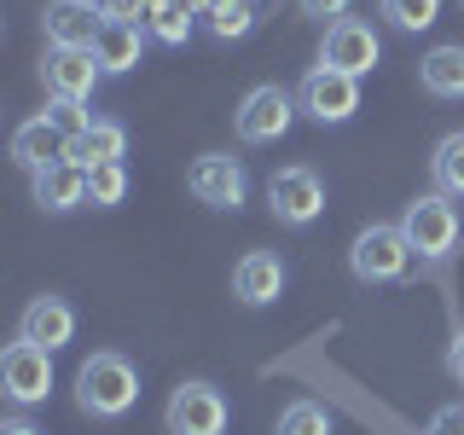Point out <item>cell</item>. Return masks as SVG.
Returning a JSON list of instances; mask_svg holds the SVG:
<instances>
[{
    "instance_id": "7",
    "label": "cell",
    "mask_w": 464,
    "mask_h": 435,
    "mask_svg": "<svg viewBox=\"0 0 464 435\" xmlns=\"http://www.w3.org/2000/svg\"><path fill=\"white\" fill-rule=\"evenodd\" d=\"M163 430L169 435H221L227 430V395L215 383H203V377L180 383L163 406Z\"/></svg>"
},
{
    "instance_id": "22",
    "label": "cell",
    "mask_w": 464,
    "mask_h": 435,
    "mask_svg": "<svg viewBox=\"0 0 464 435\" xmlns=\"http://www.w3.org/2000/svg\"><path fill=\"white\" fill-rule=\"evenodd\" d=\"M256 0H215L209 12H203V29H209L215 41H244L256 29Z\"/></svg>"
},
{
    "instance_id": "24",
    "label": "cell",
    "mask_w": 464,
    "mask_h": 435,
    "mask_svg": "<svg viewBox=\"0 0 464 435\" xmlns=\"http://www.w3.org/2000/svg\"><path fill=\"white\" fill-rule=\"evenodd\" d=\"M273 435H331V412L319 401H290L279 412V424H273Z\"/></svg>"
},
{
    "instance_id": "1",
    "label": "cell",
    "mask_w": 464,
    "mask_h": 435,
    "mask_svg": "<svg viewBox=\"0 0 464 435\" xmlns=\"http://www.w3.org/2000/svg\"><path fill=\"white\" fill-rule=\"evenodd\" d=\"M140 401V366L116 348H99L76 366V406L87 418H128Z\"/></svg>"
},
{
    "instance_id": "13",
    "label": "cell",
    "mask_w": 464,
    "mask_h": 435,
    "mask_svg": "<svg viewBox=\"0 0 464 435\" xmlns=\"http://www.w3.org/2000/svg\"><path fill=\"white\" fill-rule=\"evenodd\" d=\"M285 261L273 256V250H250V256H238V267H232V296L244 302V308H267V302H279L285 296Z\"/></svg>"
},
{
    "instance_id": "17",
    "label": "cell",
    "mask_w": 464,
    "mask_h": 435,
    "mask_svg": "<svg viewBox=\"0 0 464 435\" xmlns=\"http://www.w3.org/2000/svg\"><path fill=\"white\" fill-rule=\"evenodd\" d=\"M93 58H99L105 76H128L134 64H145V24H105Z\"/></svg>"
},
{
    "instance_id": "5",
    "label": "cell",
    "mask_w": 464,
    "mask_h": 435,
    "mask_svg": "<svg viewBox=\"0 0 464 435\" xmlns=\"http://www.w3.org/2000/svg\"><path fill=\"white\" fill-rule=\"evenodd\" d=\"M296 111H302L296 93H285L279 82H267V87H250V93H244V105L232 111V128H238L244 145H273V140L290 134Z\"/></svg>"
},
{
    "instance_id": "3",
    "label": "cell",
    "mask_w": 464,
    "mask_h": 435,
    "mask_svg": "<svg viewBox=\"0 0 464 435\" xmlns=\"http://www.w3.org/2000/svg\"><path fill=\"white\" fill-rule=\"evenodd\" d=\"M406 267H412V244H406L401 221H372L360 232L354 244H348V273H354L360 285H395L406 279Z\"/></svg>"
},
{
    "instance_id": "6",
    "label": "cell",
    "mask_w": 464,
    "mask_h": 435,
    "mask_svg": "<svg viewBox=\"0 0 464 435\" xmlns=\"http://www.w3.org/2000/svg\"><path fill=\"white\" fill-rule=\"evenodd\" d=\"M319 64L325 70H343V76H372L377 64H383V41H377V29L366 18H337L325 24V41H319Z\"/></svg>"
},
{
    "instance_id": "27",
    "label": "cell",
    "mask_w": 464,
    "mask_h": 435,
    "mask_svg": "<svg viewBox=\"0 0 464 435\" xmlns=\"http://www.w3.org/2000/svg\"><path fill=\"white\" fill-rule=\"evenodd\" d=\"M424 435H464V401H447L441 412L430 418V430Z\"/></svg>"
},
{
    "instance_id": "14",
    "label": "cell",
    "mask_w": 464,
    "mask_h": 435,
    "mask_svg": "<svg viewBox=\"0 0 464 435\" xmlns=\"http://www.w3.org/2000/svg\"><path fill=\"white\" fill-rule=\"evenodd\" d=\"M64 157H70V134L53 122L47 111L29 116L18 134H12V163L29 169V174H35V169H53V163H64Z\"/></svg>"
},
{
    "instance_id": "12",
    "label": "cell",
    "mask_w": 464,
    "mask_h": 435,
    "mask_svg": "<svg viewBox=\"0 0 464 435\" xmlns=\"http://www.w3.org/2000/svg\"><path fill=\"white\" fill-rule=\"evenodd\" d=\"M18 337L24 343H35V348H47V354H58L70 337H76V308H70L64 296H29V308L18 319Z\"/></svg>"
},
{
    "instance_id": "16",
    "label": "cell",
    "mask_w": 464,
    "mask_h": 435,
    "mask_svg": "<svg viewBox=\"0 0 464 435\" xmlns=\"http://www.w3.org/2000/svg\"><path fill=\"white\" fill-rule=\"evenodd\" d=\"M29 198H35L47 215L82 209V203H87V169H76L70 157H64V163H53V169H35V174H29Z\"/></svg>"
},
{
    "instance_id": "18",
    "label": "cell",
    "mask_w": 464,
    "mask_h": 435,
    "mask_svg": "<svg viewBox=\"0 0 464 435\" xmlns=\"http://www.w3.org/2000/svg\"><path fill=\"white\" fill-rule=\"evenodd\" d=\"M122 151H128V128L122 122H93V128H82L76 140H70V163L76 169H105V163H122Z\"/></svg>"
},
{
    "instance_id": "33",
    "label": "cell",
    "mask_w": 464,
    "mask_h": 435,
    "mask_svg": "<svg viewBox=\"0 0 464 435\" xmlns=\"http://www.w3.org/2000/svg\"><path fill=\"white\" fill-rule=\"evenodd\" d=\"M459 6H464V0H459Z\"/></svg>"
},
{
    "instance_id": "31",
    "label": "cell",
    "mask_w": 464,
    "mask_h": 435,
    "mask_svg": "<svg viewBox=\"0 0 464 435\" xmlns=\"http://www.w3.org/2000/svg\"><path fill=\"white\" fill-rule=\"evenodd\" d=\"M0 435H47V430H35L29 418H6V424H0Z\"/></svg>"
},
{
    "instance_id": "30",
    "label": "cell",
    "mask_w": 464,
    "mask_h": 435,
    "mask_svg": "<svg viewBox=\"0 0 464 435\" xmlns=\"http://www.w3.org/2000/svg\"><path fill=\"white\" fill-rule=\"evenodd\" d=\"M447 372H453L459 383H464V331H459L453 343H447Z\"/></svg>"
},
{
    "instance_id": "20",
    "label": "cell",
    "mask_w": 464,
    "mask_h": 435,
    "mask_svg": "<svg viewBox=\"0 0 464 435\" xmlns=\"http://www.w3.org/2000/svg\"><path fill=\"white\" fill-rule=\"evenodd\" d=\"M140 24H145V35L163 41V47H186L198 12H186L180 0H140Z\"/></svg>"
},
{
    "instance_id": "23",
    "label": "cell",
    "mask_w": 464,
    "mask_h": 435,
    "mask_svg": "<svg viewBox=\"0 0 464 435\" xmlns=\"http://www.w3.org/2000/svg\"><path fill=\"white\" fill-rule=\"evenodd\" d=\"M377 12L389 18V29L418 35V29H430L435 18H441V0H377Z\"/></svg>"
},
{
    "instance_id": "2",
    "label": "cell",
    "mask_w": 464,
    "mask_h": 435,
    "mask_svg": "<svg viewBox=\"0 0 464 435\" xmlns=\"http://www.w3.org/2000/svg\"><path fill=\"white\" fill-rule=\"evenodd\" d=\"M401 232H406V244H412L418 261H447L464 244V221H459L453 198H441V192H424V198L406 203Z\"/></svg>"
},
{
    "instance_id": "19",
    "label": "cell",
    "mask_w": 464,
    "mask_h": 435,
    "mask_svg": "<svg viewBox=\"0 0 464 435\" xmlns=\"http://www.w3.org/2000/svg\"><path fill=\"white\" fill-rule=\"evenodd\" d=\"M418 82L435 99H464V47H430L418 58Z\"/></svg>"
},
{
    "instance_id": "32",
    "label": "cell",
    "mask_w": 464,
    "mask_h": 435,
    "mask_svg": "<svg viewBox=\"0 0 464 435\" xmlns=\"http://www.w3.org/2000/svg\"><path fill=\"white\" fill-rule=\"evenodd\" d=\"M180 6H186V12H198V18H203V12H209L215 0H180Z\"/></svg>"
},
{
    "instance_id": "26",
    "label": "cell",
    "mask_w": 464,
    "mask_h": 435,
    "mask_svg": "<svg viewBox=\"0 0 464 435\" xmlns=\"http://www.w3.org/2000/svg\"><path fill=\"white\" fill-rule=\"evenodd\" d=\"M47 116H53L58 128H64L70 140H76L82 128H93V122H99V116H87V105H82V99H53V105H47Z\"/></svg>"
},
{
    "instance_id": "15",
    "label": "cell",
    "mask_w": 464,
    "mask_h": 435,
    "mask_svg": "<svg viewBox=\"0 0 464 435\" xmlns=\"http://www.w3.org/2000/svg\"><path fill=\"white\" fill-rule=\"evenodd\" d=\"M99 76H105V70H99L93 53H58V47H47V58H41V82H47L53 99H82V105H87V93H93Z\"/></svg>"
},
{
    "instance_id": "8",
    "label": "cell",
    "mask_w": 464,
    "mask_h": 435,
    "mask_svg": "<svg viewBox=\"0 0 464 435\" xmlns=\"http://www.w3.org/2000/svg\"><path fill=\"white\" fill-rule=\"evenodd\" d=\"M296 105H302V116H314L319 128H337V122H348V116L360 111V82L343 76V70L314 64L308 76H302V87H296Z\"/></svg>"
},
{
    "instance_id": "28",
    "label": "cell",
    "mask_w": 464,
    "mask_h": 435,
    "mask_svg": "<svg viewBox=\"0 0 464 435\" xmlns=\"http://www.w3.org/2000/svg\"><path fill=\"white\" fill-rule=\"evenodd\" d=\"M302 6V18H319V24H337V18H348V6H354V0H296Z\"/></svg>"
},
{
    "instance_id": "21",
    "label": "cell",
    "mask_w": 464,
    "mask_h": 435,
    "mask_svg": "<svg viewBox=\"0 0 464 435\" xmlns=\"http://www.w3.org/2000/svg\"><path fill=\"white\" fill-rule=\"evenodd\" d=\"M430 174H435V192H441V198H464V128H453V134L435 140Z\"/></svg>"
},
{
    "instance_id": "9",
    "label": "cell",
    "mask_w": 464,
    "mask_h": 435,
    "mask_svg": "<svg viewBox=\"0 0 464 435\" xmlns=\"http://www.w3.org/2000/svg\"><path fill=\"white\" fill-rule=\"evenodd\" d=\"M186 192L198 203H209V209H244V198H250V174H244L238 157L227 151H203L192 169H186Z\"/></svg>"
},
{
    "instance_id": "4",
    "label": "cell",
    "mask_w": 464,
    "mask_h": 435,
    "mask_svg": "<svg viewBox=\"0 0 464 435\" xmlns=\"http://www.w3.org/2000/svg\"><path fill=\"white\" fill-rule=\"evenodd\" d=\"M267 209L279 227H314L325 215V180L308 163H290L267 174Z\"/></svg>"
},
{
    "instance_id": "25",
    "label": "cell",
    "mask_w": 464,
    "mask_h": 435,
    "mask_svg": "<svg viewBox=\"0 0 464 435\" xmlns=\"http://www.w3.org/2000/svg\"><path fill=\"white\" fill-rule=\"evenodd\" d=\"M122 198H128V169L122 163H105V169L87 174V203H93V209H116Z\"/></svg>"
},
{
    "instance_id": "29",
    "label": "cell",
    "mask_w": 464,
    "mask_h": 435,
    "mask_svg": "<svg viewBox=\"0 0 464 435\" xmlns=\"http://www.w3.org/2000/svg\"><path fill=\"white\" fill-rule=\"evenodd\" d=\"M99 12H105V24H134L140 18V0H93Z\"/></svg>"
},
{
    "instance_id": "11",
    "label": "cell",
    "mask_w": 464,
    "mask_h": 435,
    "mask_svg": "<svg viewBox=\"0 0 464 435\" xmlns=\"http://www.w3.org/2000/svg\"><path fill=\"white\" fill-rule=\"evenodd\" d=\"M99 29H105V12L93 0H47V12H41V35L58 53H93Z\"/></svg>"
},
{
    "instance_id": "10",
    "label": "cell",
    "mask_w": 464,
    "mask_h": 435,
    "mask_svg": "<svg viewBox=\"0 0 464 435\" xmlns=\"http://www.w3.org/2000/svg\"><path fill=\"white\" fill-rule=\"evenodd\" d=\"M0 389H6L12 406H41L53 395V354L35 343H6V354H0Z\"/></svg>"
}]
</instances>
